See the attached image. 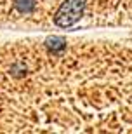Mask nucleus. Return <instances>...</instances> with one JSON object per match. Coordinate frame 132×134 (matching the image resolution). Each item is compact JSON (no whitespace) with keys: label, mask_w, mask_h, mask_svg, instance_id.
Returning <instances> with one entry per match:
<instances>
[{"label":"nucleus","mask_w":132,"mask_h":134,"mask_svg":"<svg viewBox=\"0 0 132 134\" xmlns=\"http://www.w3.org/2000/svg\"><path fill=\"white\" fill-rule=\"evenodd\" d=\"M85 2H87V0H66V2L59 7V10L56 12V16H54L56 25L61 26V28H66V26L75 25V23L80 19V16H82V10H83V7H85Z\"/></svg>","instance_id":"f257e3e1"},{"label":"nucleus","mask_w":132,"mask_h":134,"mask_svg":"<svg viewBox=\"0 0 132 134\" xmlns=\"http://www.w3.org/2000/svg\"><path fill=\"white\" fill-rule=\"evenodd\" d=\"M16 7L21 10V12H28L33 7V0H16Z\"/></svg>","instance_id":"f03ea898"},{"label":"nucleus","mask_w":132,"mask_h":134,"mask_svg":"<svg viewBox=\"0 0 132 134\" xmlns=\"http://www.w3.org/2000/svg\"><path fill=\"white\" fill-rule=\"evenodd\" d=\"M49 47L54 51H63L64 49V40L59 38V37H54V38L49 40Z\"/></svg>","instance_id":"7ed1b4c3"}]
</instances>
